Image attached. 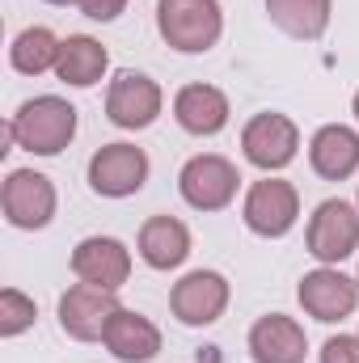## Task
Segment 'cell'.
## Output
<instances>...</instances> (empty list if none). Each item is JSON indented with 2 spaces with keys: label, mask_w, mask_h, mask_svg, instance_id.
Wrapping results in <instances>:
<instances>
[{
  "label": "cell",
  "mask_w": 359,
  "mask_h": 363,
  "mask_svg": "<svg viewBox=\"0 0 359 363\" xmlns=\"http://www.w3.org/2000/svg\"><path fill=\"white\" fill-rule=\"evenodd\" d=\"M77 9H81L89 21H114V17L127 9V0H77Z\"/></svg>",
  "instance_id": "obj_24"
},
{
  "label": "cell",
  "mask_w": 359,
  "mask_h": 363,
  "mask_svg": "<svg viewBox=\"0 0 359 363\" xmlns=\"http://www.w3.org/2000/svg\"><path fill=\"white\" fill-rule=\"evenodd\" d=\"M241 216H245V228L258 233V237H267V241L270 237H287L296 228V220H300V194H296L292 182L267 174L263 182L250 186Z\"/></svg>",
  "instance_id": "obj_7"
},
{
  "label": "cell",
  "mask_w": 359,
  "mask_h": 363,
  "mask_svg": "<svg viewBox=\"0 0 359 363\" xmlns=\"http://www.w3.org/2000/svg\"><path fill=\"white\" fill-rule=\"evenodd\" d=\"M136 245H140V258L153 271H178L190 258V228L178 216H148L140 224V241Z\"/></svg>",
  "instance_id": "obj_17"
},
{
  "label": "cell",
  "mask_w": 359,
  "mask_h": 363,
  "mask_svg": "<svg viewBox=\"0 0 359 363\" xmlns=\"http://www.w3.org/2000/svg\"><path fill=\"white\" fill-rule=\"evenodd\" d=\"M106 68H110V51H106L97 38H89V34H68V38L60 43L55 77H60L64 85L89 89V85H97V81L106 77Z\"/></svg>",
  "instance_id": "obj_19"
},
{
  "label": "cell",
  "mask_w": 359,
  "mask_h": 363,
  "mask_svg": "<svg viewBox=\"0 0 359 363\" xmlns=\"http://www.w3.org/2000/svg\"><path fill=\"white\" fill-rule=\"evenodd\" d=\"M118 296L106 287H89V283H72L60 296V330L77 342H101L110 317L118 313Z\"/></svg>",
  "instance_id": "obj_10"
},
{
  "label": "cell",
  "mask_w": 359,
  "mask_h": 363,
  "mask_svg": "<svg viewBox=\"0 0 359 363\" xmlns=\"http://www.w3.org/2000/svg\"><path fill=\"white\" fill-rule=\"evenodd\" d=\"M304 245L321 267H338L343 258H351L359 250V211L347 199L317 203V211L309 216V228H304Z\"/></svg>",
  "instance_id": "obj_3"
},
{
  "label": "cell",
  "mask_w": 359,
  "mask_h": 363,
  "mask_svg": "<svg viewBox=\"0 0 359 363\" xmlns=\"http://www.w3.org/2000/svg\"><path fill=\"white\" fill-rule=\"evenodd\" d=\"M148 182V152L136 144H101L89 157V186L101 199L140 194Z\"/></svg>",
  "instance_id": "obj_9"
},
{
  "label": "cell",
  "mask_w": 359,
  "mask_h": 363,
  "mask_svg": "<svg viewBox=\"0 0 359 363\" xmlns=\"http://www.w3.org/2000/svg\"><path fill=\"white\" fill-rule=\"evenodd\" d=\"M72 274L89 287H106V291H118L131 274V254L123 241L114 237H85L77 250H72Z\"/></svg>",
  "instance_id": "obj_13"
},
{
  "label": "cell",
  "mask_w": 359,
  "mask_h": 363,
  "mask_svg": "<svg viewBox=\"0 0 359 363\" xmlns=\"http://www.w3.org/2000/svg\"><path fill=\"white\" fill-rule=\"evenodd\" d=\"M355 283H359V274H355Z\"/></svg>",
  "instance_id": "obj_27"
},
{
  "label": "cell",
  "mask_w": 359,
  "mask_h": 363,
  "mask_svg": "<svg viewBox=\"0 0 359 363\" xmlns=\"http://www.w3.org/2000/svg\"><path fill=\"white\" fill-rule=\"evenodd\" d=\"M34 317H38V308H34V300L26 291H17V287H4L0 291V338L26 334L34 325Z\"/></svg>",
  "instance_id": "obj_22"
},
{
  "label": "cell",
  "mask_w": 359,
  "mask_h": 363,
  "mask_svg": "<svg viewBox=\"0 0 359 363\" xmlns=\"http://www.w3.org/2000/svg\"><path fill=\"white\" fill-rule=\"evenodd\" d=\"M241 152H245V161H250L254 169L279 174V169H287V165L296 161V152H300V131H296V123H292L287 114L263 110V114H254V118L245 123V131H241Z\"/></svg>",
  "instance_id": "obj_5"
},
{
  "label": "cell",
  "mask_w": 359,
  "mask_h": 363,
  "mask_svg": "<svg viewBox=\"0 0 359 363\" xmlns=\"http://www.w3.org/2000/svg\"><path fill=\"white\" fill-rule=\"evenodd\" d=\"M237 186H241V174L228 157L220 152H199L182 165L178 174V190L182 199L194 207V211H224L233 199H237Z\"/></svg>",
  "instance_id": "obj_4"
},
{
  "label": "cell",
  "mask_w": 359,
  "mask_h": 363,
  "mask_svg": "<svg viewBox=\"0 0 359 363\" xmlns=\"http://www.w3.org/2000/svg\"><path fill=\"white\" fill-rule=\"evenodd\" d=\"M55 60H60V38H55L47 26L21 30V34L13 38V47H9V64H13V72H21V77H43L47 68H55Z\"/></svg>",
  "instance_id": "obj_21"
},
{
  "label": "cell",
  "mask_w": 359,
  "mask_h": 363,
  "mask_svg": "<svg viewBox=\"0 0 359 363\" xmlns=\"http://www.w3.org/2000/svg\"><path fill=\"white\" fill-rule=\"evenodd\" d=\"M228 279L220 271H190L182 274L178 283H174V291H170V308H174V317H178L182 325H211V321H220L224 317V308H228Z\"/></svg>",
  "instance_id": "obj_12"
},
{
  "label": "cell",
  "mask_w": 359,
  "mask_h": 363,
  "mask_svg": "<svg viewBox=\"0 0 359 363\" xmlns=\"http://www.w3.org/2000/svg\"><path fill=\"white\" fill-rule=\"evenodd\" d=\"M321 363H359V334H334L321 347Z\"/></svg>",
  "instance_id": "obj_23"
},
{
  "label": "cell",
  "mask_w": 359,
  "mask_h": 363,
  "mask_svg": "<svg viewBox=\"0 0 359 363\" xmlns=\"http://www.w3.org/2000/svg\"><path fill=\"white\" fill-rule=\"evenodd\" d=\"M228 97L216 85H182L174 97V118L190 135H220L228 127Z\"/></svg>",
  "instance_id": "obj_18"
},
{
  "label": "cell",
  "mask_w": 359,
  "mask_h": 363,
  "mask_svg": "<svg viewBox=\"0 0 359 363\" xmlns=\"http://www.w3.org/2000/svg\"><path fill=\"white\" fill-rule=\"evenodd\" d=\"M351 110H355V118H359V89H355V101H351Z\"/></svg>",
  "instance_id": "obj_25"
},
{
  "label": "cell",
  "mask_w": 359,
  "mask_h": 363,
  "mask_svg": "<svg viewBox=\"0 0 359 363\" xmlns=\"http://www.w3.org/2000/svg\"><path fill=\"white\" fill-rule=\"evenodd\" d=\"M309 338L296 317L267 313L250 325V359L254 363H304Z\"/></svg>",
  "instance_id": "obj_14"
},
{
  "label": "cell",
  "mask_w": 359,
  "mask_h": 363,
  "mask_svg": "<svg viewBox=\"0 0 359 363\" xmlns=\"http://www.w3.org/2000/svg\"><path fill=\"white\" fill-rule=\"evenodd\" d=\"M0 207L13 228H26V233L47 228L55 216V186L38 169H13L0 186Z\"/></svg>",
  "instance_id": "obj_8"
},
{
  "label": "cell",
  "mask_w": 359,
  "mask_h": 363,
  "mask_svg": "<svg viewBox=\"0 0 359 363\" xmlns=\"http://www.w3.org/2000/svg\"><path fill=\"white\" fill-rule=\"evenodd\" d=\"M72 135H77V106L55 93L21 101V110L9 118V144L34 157H60L72 144Z\"/></svg>",
  "instance_id": "obj_1"
},
{
  "label": "cell",
  "mask_w": 359,
  "mask_h": 363,
  "mask_svg": "<svg viewBox=\"0 0 359 363\" xmlns=\"http://www.w3.org/2000/svg\"><path fill=\"white\" fill-rule=\"evenodd\" d=\"M309 165L326 182H347L359 169V131L347 123H326L309 140Z\"/></svg>",
  "instance_id": "obj_15"
},
{
  "label": "cell",
  "mask_w": 359,
  "mask_h": 363,
  "mask_svg": "<svg viewBox=\"0 0 359 363\" xmlns=\"http://www.w3.org/2000/svg\"><path fill=\"white\" fill-rule=\"evenodd\" d=\"M157 30L165 47L182 55H203L224 34L220 0H157Z\"/></svg>",
  "instance_id": "obj_2"
},
{
  "label": "cell",
  "mask_w": 359,
  "mask_h": 363,
  "mask_svg": "<svg viewBox=\"0 0 359 363\" xmlns=\"http://www.w3.org/2000/svg\"><path fill=\"white\" fill-rule=\"evenodd\" d=\"M161 106H165L161 85H157L153 77H144V72H131V68L114 72V81H110V89H106V118H110L114 127H123V131H144V127H153L157 114H161Z\"/></svg>",
  "instance_id": "obj_6"
},
{
  "label": "cell",
  "mask_w": 359,
  "mask_h": 363,
  "mask_svg": "<svg viewBox=\"0 0 359 363\" xmlns=\"http://www.w3.org/2000/svg\"><path fill=\"white\" fill-rule=\"evenodd\" d=\"M296 300H300V308H304L313 321L334 325V321L351 317L359 308V283L347 279L338 267H317V271H309L300 279Z\"/></svg>",
  "instance_id": "obj_11"
},
{
  "label": "cell",
  "mask_w": 359,
  "mask_h": 363,
  "mask_svg": "<svg viewBox=\"0 0 359 363\" xmlns=\"http://www.w3.org/2000/svg\"><path fill=\"white\" fill-rule=\"evenodd\" d=\"M47 4H77V0H47Z\"/></svg>",
  "instance_id": "obj_26"
},
{
  "label": "cell",
  "mask_w": 359,
  "mask_h": 363,
  "mask_svg": "<svg viewBox=\"0 0 359 363\" xmlns=\"http://www.w3.org/2000/svg\"><path fill=\"white\" fill-rule=\"evenodd\" d=\"M106 351L114 355L118 363H153L161 355V330L136 313V308H118L106 325Z\"/></svg>",
  "instance_id": "obj_16"
},
{
  "label": "cell",
  "mask_w": 359,
  "mask_h": 363,
  "mask_svg": "<svg viewBox=\"0 0 359 363\" xmlns=\"http://www.w3.org/2000/svg\"><path fill=\"white\" fill-rule=\"evenodd\" d=\"M270 21L300 43H317L330 26V0H267Z\"/></svg>",
  "instance_id": "obj_20"
}]
</instances>
